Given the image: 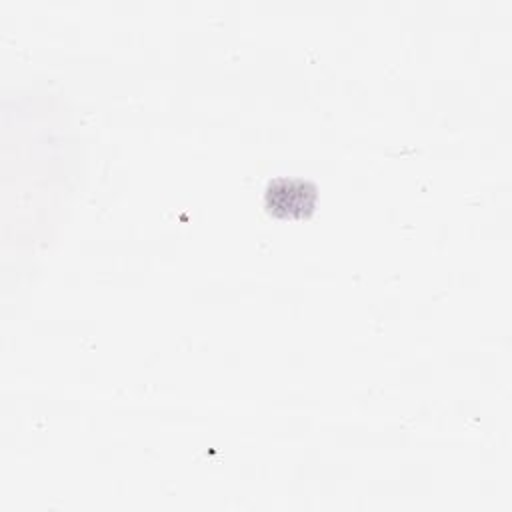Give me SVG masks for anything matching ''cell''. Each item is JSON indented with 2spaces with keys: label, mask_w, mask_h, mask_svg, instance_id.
Instances as JSON below:
<instances>
[{
  "label": "cell",
  "mask_w": 512,
  "mask_h": 512,
  "mask_svg": "<svg viewBox=\"0 0 512 512\" xmlns=\"http://www.w3.org/2000/svg\"><path fill=\"white\" fill-rule=\"evenodd\" d=\"M316 204V188L306 180L278 178L266 188V206L276 216H308Z\"/></svg>",
  "instance_id": "6da1fadb"
}]
</instances>
